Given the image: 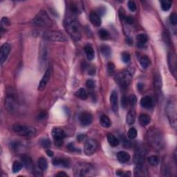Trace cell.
Instances as JSON below:
<instances>
[{"label": "cell", "mask_w": 177, "mask_h": 177, "mask_svg": "<svg viewBox=\"0 0 177 177\" xmlns=\"http://www.w3.org/2000/svg\"><path fill=\"white\" fill-rule=\"evenodd\" d=\"M64 27L66 32L75 41H79L82 37L81 26L73 14L66 17L64 20Z\"/></svg>", "instance_id": "obj_1"}, {"label": "cell", "mask_w": 177, "mask_h": 177, "mask_svg": "<svg viewBox=\"0 0 177 177\" xmlns=\"http://www.w3.org/2000/svg\"><path fill=\"white\" fill-rule=\"evenodd\" d=\"M148 143L154 150L161 151L165 147V140L161 131L156 128H152L147 131Z\"/></svg>", "instance_id": "obj_2"}, {"label": "cell", "mask_w": 177, "mask_h": 177, "mask_svg": "<svg viewBox=\"0 0 177 177\" xmlns=\"http://www.w3.org/2000/svg\"><path fill=\"white\" fill-rule=\"evenodd\" d=\"M74 176L78 177L93 176L95 174L94 167L89 163L79 162L75 165L73 168Z\"/></svg>", "instance_id": "obj_3"}, {"label": "cell", "mask_w": 177, "mask_h": 177, "mask_svg": "<svg viewBox=\"0 0 177 177\" xmlns=\"http://www.w3.org/2000/svg\"><path fill=\"white\" fill-rule=\"evenodd\" d=\"M132 69H127L118 73L115 76V80L121 88H125L130 85L134 75Z\"/></svg>", "instance_id": "obj_4"}, {"label": "cell", "mask_w": 177, "mask_h": 177, "mask_svg": "<svg viewBox=\"0 0 177 177\" xmlns=\"http://www.w3.org/2000/svg\"><path fill=\"white\" fill-rule=\"evenodd\" d=\"M33 24L40 27H51L53 25L52 21L49 18L47 13L44 11H41L35 17L32 21Z\"/></svg>", "instance_id": "obj_5"}, {"label": "cell", "mask_w": 177, "mask_h": 177, "mask_svg": "<svg viewBox=\"0 0 177 177\" xmlns=\"http://www.w3.org/2000/svg\"><path fill=\"white\" fill-rule=\"evenodd\" d=\"M13 130L16 134L23 137L31 138L36 134V130L33 127L16 124L13 126Z\"/></svg>", "instance_id": "obj_6"}, {"label": "cell", "mask_w": 177, "mask_h": 177, "mask_svg": "<svg viewBox=\"0 0 177 177\" xmlns=\"http://www.w3.org/2000/svg\"><path fill=\"white\" fill-rule=\"evenodd\" d=\"M167 118L173 128L176 127V103L175 101H169L166 109Z\"/></svg>", "instance_id": "obj_7"}, {"label": "cell", "mask_w": 177, "mask_h": 177, "mask_svg": "<svg viewBox=\"0 0 177 177\" xmlns=\"http://www.w3.org/2000/svg\"><path fill=\"white\" fill-rule=\"evenodd\" d=\"M42 37L45 40L53 42H66L67 37L63 33L55 31H45L42 33Z\"/></svg>", "instance_id": "obj_8"}, {"label": "cell", "mask_w": 177, "mask_h": 177, "mask_svg": "<svg viewBox=\"0 0 177 177\" xmlns=\"http://www.w3.org/2000/svg\"><path fill=\"white\" fill-rule=\"evenodd\" d=\"M98 147V144L96 140L94 139H88L86 141L85 147H84L85 154L87 156H91L95 152Z\"/></svg>", "instance_id": "obj_9"}, {"label": "cell", "mask_w": 177, "mask_h": 177, "mask_svg": "<svg viewBox=\"0 0 177 177\" xmlns=\"http://www.w3.org/2000/svg\"><path fill=\"white\" fill-rule=\"evenodd\" d=\"M52 73H53L52 66H49V67L47 69V71H45V73L44 74V76H43L41 81H40L39 86H38V90L40 91V92L44 90V88L47 87V84L49 82L50 79H51Z\"/></svg>", "instance_id": "obj_10"}, {"label": "cell", "mask_w": 177, "mask_h": 177, "mask_svg": "<svg viewBox=\"0 0 177 177\" xmlns=\"http://www.w3.org/2000/svg\"><path fill=\"white\" fill-rule=\"evenodd\" d=\"M176 55L174 52L172 51L168 55V64L169 70H170L171 73L173 74L174 77L176 78V73H177V69H176Z\"/></svg>", "instance_id": "obj_11"}, {"label": "cell", "mask_w": 177, "mask_h": 177, "mask_svg": "<svg viewBox=\"0 0 177 177\" xmlns=\"http://www.w3.org/2000/svg\"><path fill=\"white\" fill-rule=\"evenodd\" d=\"M11 51V45L8 43H4L2 44L0 49V61H1V64H3L4 62L8 57L9 53Z\"/></svg>", "instance_id": "obj_12"}, {"label": "cell", "mask_w": 177, "mask_h": 177, "mask_svg": "<svg viewBox=\"0 0 177 177\" xmlns=\"http://www.w3.org/2000/svg\"><path fill=\"white\" fill-rule=\"evenodd\" d=\"M80 122L81 125L83 126H88L92 124L93 121V116L88 112L85 111L82 112L80 115Z\"/></svg>", "instance_id": "obj_13"}, {"label": "cell", "mask_w": 177, "mask_h": 177, "mask_svg": "<svg viewBox=\"0 0 177 177\" xmlns=\"http://www.w3.org/2000/svg\"><path fill=\"white\" fill-rule=\"evenodd\" d=\"M5 107L8 111L15 112L18 110V105L13 98L8 97L5 100Z\"/></svg>", "instance_id": "obj_14"}, {"label": "cell", "mask_w": 177, "mask_h": 177, "mask_svg": "<svg viewBox=\"0 0 177 177\" xmlns=\"http://www.w3.org/2000/svg\"><path fill=\"white\" fill-rule=\"evenodd\" d=\"M118 93L116 91H113L110 95V103H111V109L113 111L116 113L118 110Z\"/></svg>", "instance_id": "obj_15"}, {"label": "cell", "mask_w": 177, "mask_h": 177, "mask_svg": "<svg viewBox=\"0 0 177 177\" xmlns=\"http://www.w3.org/2000/svg\"><path fill=\"white\" fill-rule=\"evenodd\" d=\"M52 136L55 140H63L65 138V133L61 128L55 127L52 130Z\"/></svg>", "instance_id": "obj_16"}, {"label": "cell", "mask_w": 177, "mask_h": 177, "mask_svg": "<svg viewBox=\"0 0 177 177\" xmlns=\"http://www.w3.org/2000/svg\"><path fill=\"white\" fill-rule=\"evenodd\" d=\"M134 175L136 176H147V169L143 166V163H137L134 169Z\"/></svg>", "instance_id": "obj_17"}, {"label": "cell", "mask_w": 177, "mask_h": 177, "mask_svg": "<svg viewBox=\"0 0 177 177\" xmlns=\"http://www.w3.org/2000/svg\"><path fill=\"white\" fill-rule=\"evenodd\" d=\"M146 154V151L145 148L143 147H138L136 150V154H135V161L137 163H143L145 159V156Z\"/></svg>", "instance_id": "obj_18"}, {"label": "cell", "mask_w": 177, "mask_h": 177, "mask_svg": "<svg viewBox=\"0 0 177 177\" xmlns=\"http://www.w3.org/2000/svg\"><path fill=\"white\" fill-rule=\"evenodd\" d=\"M89 18H90V21L92 23L93 25H94L95 26H97L98 27L102 24V20L101 18H100V15L95 12H92L90 13L89 15Z\"/></svg>", "instance_id": "obj_19"}, {"label": "cell", "mask_w": 177, "mask_h": 177, "mask_svg": "<svg viewBox=\"0 0 177 177\" xmlns=\"http://www.w3.org/2000/svg\"><path fill=\"white\" fill-rule=\"evenodd\" d=\"M53 165L59 167H69L70 166V163L65 159L63 158H56L53 160Z\"/></svg>", "instance_id": "obj_20"}, {"label": "cell", "mask_w": 177, "mask_h": 177, "mask_svg": "<svg viewBox=\"0 0 177 177\" xmlns=\"http://www.w3.org/2000/svg\"><path fill=\"white\" fill-rule=\"evenodd\" d=\"M141 106L146 109H150L153 106V100L151 97L145 95L140 100Z\"/></svg>", "instance_id": "obj_21"}, {"label": "cell", "mask_w": 177, "mask_h": 177, "mask_svg": "<svg viewBox=\"0 0 177 177\" xmlns=\"http://www.w3.org/2000/svg\"><path fill=\"white\" fill-rule=\"evenodd\" d=\"M130 154L126 152L121 151L117 154V159L121 163H125L128 162L130 160Z\"/></svg>", "instance_id": "obj_22"}, {"label": "cell", "mask_w": 177, "mask_h": 177, "mask_svg": "<svg viewBox=\"0 0 177 177\" xmlns=\"http://www.w3.org/2000/svg\"><path fill=\"white\" fill-rule=\"evenodd\" d=\"M107 140L109 143V145L111 146V147H117L120 143V141H119L118 138H117L116 136H115L113 134L111 133H108L107 134Z\"/></svg>", "instance_id": "obj_23"}, {"label": "cell", "mask_w": 177, "mask_h": 177, "mask_svg": "<svg viewBox=\"0 0 177 177\" xmlns=\"http://www.w3.org/2000/svg\"><path fill=\"white\" fill-rule=\"evenodd\" d=\"M136 120V111L134 109H130L127 114L126 121L129 125H133Z\"/></svg>", "instance_id": "obj_24"}, {"label": "cell", "mask_w": 177, "mask_h": 177, "mask_svg": "<svg viewBox=\"0 0 177 177\" xmlns=\"http://www.w3.org/2000/svg\"><path fill=\"white\" fill-rule=\"evenodd\" d=\"M136 39L138 40L137 46L139 48H144L146 42H147V37L144 34H139L136 36Z\"/></svg>", "instance_id": "obj_25"}, {"label": "cell", "mask_w": 177, "mask_h": 177, "mask_svg": "<svg viewBox=\"0 0 177 177\" xmlns=\"http://www.w3.org/2000/svg\"><path fill=\"white\" fill-rule=\"evenodd\" d=\"M100 124L105 128H109L111 125V121L107 115H102L100 119Z\"/></svg>", "instance_id": "obj_26"}, {"label": "cell", "mask_w": 177, "mask_h": 177, "mask_svg": "<svg viewBox=\"0 0 177 177\" xmlns=\"http://www.w3.org/2000/svg\"><path fill=\"white\" fill-rule=\"evenodd\" d=\"M151 121L150 117L147 114H140L139 116V123L143 127H145L149 125Z\"/></svg>", "instance_id": "obj_27"}, {"label": "cell", "mask_w": 177, "mask_h": 177, "mask_svg": "<svg viewBox=\"0 0 177 177\" xmlns=\"http://www.w3.org/2000/svg\"><path fill=\"white\" fill-rule=\"evenodd\" d=\"M85 51L88 60H92L94 58V50L91 45L88 44L87 46H85Z\"/></svg>", "instance_id": "obj_28"}, {"label": "cell", "mask_w": 177, "mask_h": 177, "mask_svg": "<svg viewBox=\"0 0 177 177\" xmlns=\"http://www.w3.org/2000/svg\"><path fill=\"white\" fill-rule=\"evenodd\" d=\"M21 160H22L24 166L26 167V169H31L33 168V163L30 157L26 156V155H24L23 156H21Z\"/></svg>", "instance_id": "obj_29"}, {"label": "cell", "mask_w": 177, "mask_h": 177, "mask_svg": "<svg viewBox=\"0 0 177 177\" xmlns=\"http://www.w3.org/2000/svg\"><path fill=\"white\" fill-rule=\"evenodd\" d=\"M37 166L38 168L41 169L42 171L46 170L48 167L47 160L44 157H40L37 161Z\"/></svg>", "instance_id": "obj_30"}, {"label": "cell", "mask_w": 177, "mask_h": 177, "mask_svg": "<svg viewBox=\"0 0 177 177\" xmlns=\"http://www.w3.org/2000/svg\"><path fill=\"white\" fill-rule=\"evenodd\" d=\"M100 51L105 57H109L111 55V49L107 44H102L100 46Z\"/></svg>", "instance_id": "obj_31"}, {"label": "cell", "mask_w": 177, "mask_h": 177, "mask_svg": "<svg viewBox=\"0 0 177 177\" xmlns=\"http://www.w3.org/2000/svg\"><path fill=\"white\" fill-rule=\"evenodd\" d=\"M75 95L76 97H78L79 98L82 100H86L88 97L87 91L83 88H80V89L78 90L77 92L75 93Z\"/></svg>", "instance_id": "obj_32"}, {"label": "cell", "mask_w": 177, "mask_h": 177, "mask_svg": "<svg viewBox=\"0 0 177 177\" xmlns=\"http://www.w3.org/2000/svg\"><path fill=\"white\" fill-rule=\"evenodd\" d=\"M147 161H148V163H149L150 166L154 167V166H157L159 164L160 159L159 158V156H152L148 158Z\"/></svg>", "instance_id": "obj_33"}, {"label": "cell", "mask_w": 177, "mask_h": 177, "mask_svg": "<svg viewBox=\"0 0 177 177\" xmlns=\"http://www.w3.org/2000/svg\"><path fill=\"white\" fill-rule=\"evenodd\" d=\"M140 65L142 66V67L143 69H147L150 65V59L148 58V57L145 56L140 58Z\"/></svg>", "instance_id": "obj_34"}, {"label": "cell", "mask_w": 177, "mask_h": 177, "mask_svg": "<svg viewBox=\"0 0 177 177\" xmlns=\"http://www.w3.org/2000/svg\"><path fill=\"white\" fill-rule=\"evenodd\" d=\"M24 167V164L22 162L20 161H15L13 163V172L14 173H16V172H18L20 171L22 167Z\"/></svg>", "instance_id": "obj_35"}, {"label": "cell", "mask_w": 177, "mask_h": 177, "mask_svg": "<svg viewBox=\"0 0 177 177\" xmlns=\"http://www.w3.org/2000/svg\"><path fill=\"white\" fill-rule=\"evenodd\" d=\"M172 1H168V0H164V1L161 2V8L163 11H167L169 10V8H171L172 6Z\"/></svg>", "instance_id": "obj_36"}, {"label": "cell", "mask_w": 177, "mask_h": 177, "mask_svg": "<svg viewBox=\"0 0 177 177\" xmlns=\"http://www.w3.org/2000/svg\"><path fill=\"white\" fill-rule=\"evenodd\" d=\"M154 85L155 87H156V90H161V87H162V80H161V76L157 75L155 78L154 80Z\"/></svg>", "instance_id": "obj_37"}, {"label": "cell", "mask_w": 177, "mask_h": 177, "mask_svg": "<svg viewBox=\"0 0 177 177\" xmlns=\"http://www.w3.org/2000/svg\"><path fill=\"white\" fill-rule=\"evenodd\" d=\"M40 144L44 148H49L51 147V141L49 139V138H44L41 139L40 140Z\"/></svg>", "instance_id": "obj_38"}, {"label": "cell", "mask_w": 177, "mask_h": 177, "mask_svg": "<svg viewBox=\"0 0 177 177\" xmlns=\"http://www.w3.org/2000/svg\"><path fill=\"white\" fill-rule=\"evenodd\" d=\"M99 35L100 38L103 40H106L109 37V33L105 29H101L99 31Z\"/></svg>", "instance_id": "obj_39"}, {"label": "cell", "mask_w": 177, "mask_h": 177, "mask_svg": "<svg viewBox=\"0 0 177 177\" xmlns=\"http://www.w3.org/2000/svg\"><path fill=\"white\" fill-rule=\"evenodd\" d=\"M128 137L130 138V139H134L137 136V130H136L135 128H130L128 131Z\"/></svg>", "instance_id": "obj_40"}, {"label": "cell", "mask_w": 177, "mask_h": 177, "mask_svg": "<svg viewBox=\"0 0 177 177\" xmlns=\"http://www.w3.org/2000/svg\"><path fill=\"white\" fill-rule=\"evenodd\" d=\"M121 57H122V60H123L125 63H128L131 60L130 55L127 52H123L121 55Z\"/></svg>", "instance_id": "obj_41"}, {"label": "cell", "mask_w": 177, "mask_h": 177, "mask_svg": "<svg viewBox=\"0 0 177 177\" xmlns=\"http://www.w3.org/2000/svg\"><path fill=\"white\" fill-rule=\"evenodd\" d=\"M169 21L172 25L176 26L177 24V15L175 13H172L169 17Z\"/></svg>", "instance_id": "obj_42"}, {"label": "cell", "mask_w": 177, "mask_h": 177, "mask_svg": "<svg viewBox=\"0 0 177 177\" xmlns=\"http://www.w3.org/2000/svg\"><path fill=\"white\" fill-rule=\"evenodd\" d=\"M10 25V21L7 18H3L1 21V29H3L4 27Z\"/></svg>", "instance_id": "obj_43"}, {"label": "cell", "mask_w": 177, "mask_h": 177, "mask_svg": "<svg viewBox=\"0 0 177 177\" xmlns=\"http://www.w3.org/2000/svg\"><path fill=\"white\" fill-rule=\"evenodd\" d=\"M129 100V102H130V104L131 105V106H134V105L136 104V102H137V98L135 95H131L130 98H128Z\"/></svg>", "instance_id": "obj_44"}, {"label": "cell", "mask_w": 177, "mask_h": 177, "mask_svg": "<svg viewBox=\"0 0 177 177\" xmlns=\"http://www.w3.org/2000/svg\"><path fill=\"white\" fill-rule=\"evenodd\" d=\"M128 103H129V100L127 98V97L125 96V95H123V98H122V99H121L122 107H123L124 109H125L126 107H127Z\"/></svg>", "instance_id": "obj_45"}, {"label": "cell", "mask_w": 177, "mask_h": 177, "mask_svg": "<svg viewBox=\"0 0 177 177\" xmlns=\"http://www.w3.org/2000/svg\"><path fill=\"white\" fill-rule=\"evenodd\" d=\"M119 17H120V19L121 21H123V20H125V18H126V15H125V11L124 10L123 8H120L119 9Z\"/></svg>", "instance_id": "obj_46"}, {"label": "cell", "mask_w": 177, "mask_h": 177, "mask_svg": "<svg viewBox=\"0 0 177 177\" xmlns=\"http://www.w3.org/2000/svg\"><path fill=\"white\" fill-rule=\"evenodd\" d=\"M128 7L129 9H130L131 12H134L136 10V5L135 2L134 1H130L128 2Z\"/></svg>", "instance_id": "obj_47"}, {"label": "cell", "mask_w": 177, "mask_h": 177, "mask_svg": "<svg viewBox=\"0 0 177 177\" xmlns=\"http://www.w3.org/2000/svg\"><path fill=\"white\" fill-rule=\"evenodd\" d=\"M86 85L88 88H93L95 87V82L92 79H88L86 82Z\"/></svg>", "instance_id": "obj_48"}, {"label": "cell", "mask_w": 177, "mask_h": 177, "mask_svg": "<svg viewBox=\"0 0 177 177\" xmlns=\"http://www.w3.org/2000/svg\"><path fill=\"white\" fill-rule=\"evenodd\" d=\"M125 21L129 24H133L134 22V19L132 16H128L126 17L125 18Z\"/></svg>", "instance_id": "obj_49"}, {"label": "cell", "mask_w": 177, "mask_h": 177, "mask_svg": "<svg viewBox=\"0 0 177 177\" xmlns=\"http://www.w3.org/2000/svg\"><path fill=\"white\" fill-rule=\"evenodd\" d=\"M107 67H108V71L109 73H112L114 71L115 66L112 63H109L108 64H107Z\"/></svg>", "instance_id": "obj_50"}, {"label": "cell", "mask_w": 177, "mask_h": 177, "mask_svg": "<svg viewBox=\"0 0 177 177\" xmlns=\"http://www.w3.org/2000/svg\"><path fill=\"white\" fill-rule=\"evenodd\" d=\"M56 176H58V177H68L69 175L66 173H65L64 172H60L59 173H57L56 174Z\"/></svg>", "instance_id": "obj_51"}, {"label": "cell", "mask_w": 177, "mask_h": 177, "mask_svg": "<svg viewBox=\"0 0 177 177\" xmlns=\"http://www.w3.org/2000/svg\"><path fill=\"white\" fill-rule=\"evenodd\" d=\"M85 138H86V136L85 135H84V134H80V135H78L77 136V140L78 141H80V142H81V141H82V140H85Z\"/></svg>", "instance_id": "obj_52"}, {"label": "cell", "mask_w": 177, "mask_h": 177, "mask_svg": "<svg viewBox=\"0 0 177 177\" xmlns=\"http://www.w3.org/2000/svg\"><path fill=\"white\" fill-rule=\"evenodd\" d=\"M68 148L70 151H72V152L76 151V148L75 147H74V145L73 144V143H70V144L68 145Z\"/></svg>", "instance_id": "obj_53"}, {"label": "cell", "mask_w": 177, "mask_h": 177, "mask_svg": "<svg viewBox=\"0 0 177 177\" xmlns=\"http://www.w3.org/2000/svg\"><path fill=\"white\" fill-rule=\"evenodd\" d=\"M47 155L49 156H53V152L51 150H47Z\"/></svg>", "instance_id": "obj_54"}, {"label": "cell", "mask_w": 177, "mask_h": 177, "mask_svg": "<svg viewBox=\"0 0 177 177\" xmlns=\"http://www.w3.org/2000/svg\"><path fill=\"white\" fill-rule=\"evenodd\" d=\"M143 88V85L142 83H139L138 85V89H139V90H141L142 89V88Z\"/></svg>", "instance_id": "obj_55"}, {"label": "cell", "mask_w": 177, "mask_h": 177, "mask_svg": "<svg viewBox=\"0 0 177 177\" xmlns=\"http://www.w3.org/2000/svg\"><path fill=\"white\" fill-rule=\"evenodd\" d=\"M127 42H128L130 44H131V43H132V41H131V38H128V39H127Z\"/></svg>", "instance_id": "obj_56"}]
</instances>
